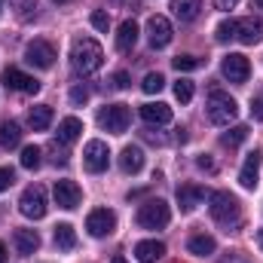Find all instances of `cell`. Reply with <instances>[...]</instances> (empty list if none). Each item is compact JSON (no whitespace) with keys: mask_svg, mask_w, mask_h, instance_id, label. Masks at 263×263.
<instances>
[{"mask_svg":"<svg viewBox=\"0 0 263 263\" xmlns=\"http://www.w3.org/2000/svg\"><path fill=\"white\" fill-rule=\"evenodd\" d=\"M52 3H70V0H52Z\"/></svg>","mask_w":263,"mask_h":263,"instance_id":"f6af8a7d","label":"cell"},{"mask_svg":"<svg viewBox=\"0 0 263 263\" xmlns=\"http://www.w3.org/2000/svg\"><path fill=\"white\" fill-rule=\"evenodd\" d=\"M49 150L55 153V156H52V162H55V165H67V156H70V153L65 150V144H62V141H55Z\"/></svg>","mask_w":263,"mask_h":263,"instance_id":"e575fe53","label":"cell"},{"mask_svg":"<svg viewBox=\"0 0 263 263\" xmlns=\"http://www.w3.org/2000/svg\"><path fill=\"white\" fill-rule=\"evenodd\" d=\"M86 101H89V89H86V86H73V89H70V104L80 107V104H86Z\"/></svg>","mask_w":263,"mask_h":263,"instance_id":"d590c367","label":"cell"},{"mask_svg":"<svg viewBox=\"0 0 263 263\" xmlns=\"http://www.w3.org/2000/svg\"><path fill=\"white\" fill-rule=\"evenodd\" d=\"M52 242H55L59 251H73V248H77V233H73V227H70V223H59L55 233H52Z\"/></svg>","mask_w":263,"mask_h":263,"instance_id":"cb8c5ba5","label":"cell"},{"mask_svg":"<svg viewBox=\"0 0 263 263\" xmlns=\"http://www.w3.org/2000/svg\"><path fill=\"white\" fill-rule=\"evenodd\" d=\"M110 263H126V260H123V257H114V260H110Z\"/></svg>","mask_w":263,"mask_h":263,"instance_id":"7bdbcfd3","label":"cell"},{"mask_svg":"<svg viewBox=\"0 0 263 263\" xmlns=\"http://www.w3.org/2000/svg\"><path fill=\"white\" fill-rule=\"evenodd\" d=\"M107 162H110V150H107V144H104V141H89L86 150H83V165H86V172L101 175V172L107 168Z\"/></svg>","mask_w":263,"mask_h":263,"instance_id":"8fae6325","label":"cell"},{"mask_svg":"<svg viewBox=\"0 0 263 263\" xmlns=\"http://www.w3.org/2000/svg\"><path fill=\"white\" fill-rule=\"evenodd\" d=\"M12 3V12L18 22H31L37 15V0H9Z\"/></svg>","mask_w":263,"mask_h":263,"instance_id":"83f0119b","label":"cell"},{"mask_svg":"<svg viewBox=\"0 0 263 263\" xmlns=\"http://www.w3.org/2000/svg\"><path fill=\"white\" fill-rule=\"evenodd\" d=\"M0 263H6V245L0 242Z\"/></svg>","mask_w":263,"mask_h":263,"instance_id":"b9f144b4","label":"cell"},{"mask_svg":"<svg viewBox=\"0 0 263 263\" xmlns=\"http://www.w3.org/2000/svg\"><path fill=\"white\" fill-rule=\"evenodd\" d=\"M208 211H211V217H214L217 223H223V227H236V223L242 220L239 199L233 196V193H227V190L208 193Z\"/></svg>","mask_w":263,"mask_h":263,"instance_id":"3957f363","label":"cell"},{"mask_svg":"<svg viewBox=\"0 0 263 263\" xmlns=\"http://www.w3.org/2000/svg\"><path fill=\"white\" fill-rule=\"evenodd\" d=\"M86 230H89L92 239H104V236H110L117 230V214L110 208H95L86 217Z\"/></svg>","mask_w":263,"mask_h":263,"instance_id":"ba28073f","label":"cell"},{"mask_svg":"<svg viewBox=\"0 0 263 263\" xmlns=\"http://www.w3.org/2000/svg\"><path fill=\"white\" fill-rule=\"evenodd\" d=\"M251 117H254L257 123H263V101L260 98H251Z\"/></svg>","mask_w":263,"mask_h":263,"instance_id":"ab89813d","label":"cell"},{"mask_svg":"<svg viewBox=\"0 0 263 263\" xmlns=\"http://www.w3.org/2000/svg\"><path fill=\"white\" fill-rule=\"evenodd\" d=\"M172 65H175V70H196L199 65H202V59H196V55H178V59H172Z\"/></svg>","mask_w":263,"mask_h":263,"instance_id":"d6a6232c","label":"cell"},{"mask_svg":"<svg viewBox=\"0 0 263 263\" xmlns=\"http://www.w3.org/2000/svg\"><path fill=\"white\" fill-rule=\"evenodd\" d=\"M172 37H175V31H172V22L165 15H150L147 18V40H150L153 49H165L172 43Z\"/></svg>","mask_w":263,"mask_h":263,"instance_id":"30bf717a","label":"cell"},{"mask_svg":"<svg viewBox=\"0 0 263 263\" xmlns=\"http://www.w3.org/2000/svg\"><path fill=\"white\" fill-rule=\"evenodd\" d=\"M25 62L34 67H52L55 62V46L49 43V40H34V43H28V49H25Z\"/></svg>","mask_w":263,"mask_h":263,"instance_id":"4fadbf2b","label":"cell"},{"mask_svg":"<svg viewBox=\"0 0 263 263\" xmlns=\"http://www.w3.org/2000/svg\"><path fill=\"white\" fill-rule=\"evenodd\" d=\"M135 43H138V25H135V18H126L120 25V31H117V49L120 52H129Z\"/></svg>","mask_w":263,"mask_h":263,"instance_id":"603a6c76","label":"cell"},{"mask_svg":"<svg viewBox=\"0 0 263 263\" xmlns=\"http://www.w3.org/2000/svg\"><path fill=\"white\" fill-rule=\"evenodd\" d=\"M162 254H165V245L159 239H144L135 245V260L138 263H156L162 260Z\"/></svg>","mask_w":263,"mask_h":263,"instance_id":"ac0fdd59","label":"cell"},{"mask_svg":"<svg viewBox=\"0 0 263 263\" xmlns=\"http://www.w3.org/2000/svg\"><path fill=\"white\" fill-rule=\"evenodd\" d=\"M220 70H223V77H227L230 83H245V80L251 77V65H248V59H245L242 52H230V55H223Z\"/></svg>","mask_w":263,"mask_h":263,"instance_id":"7c38bea8","label":"cell"},{"mask_svg":"<svg viewBox=\"0 0 263 263\" xmlns=\"http://www.w3.org/2000/svg\"><path fill=\"white\" fill-rule=\"evenodd\" d=\"M236 3H239V0H214V6H217V9H223V12H227V9H233Z\"/></svg>","mask_w":263,"mask_h":263,"instance_id":"60d3db41","label":"cell"},{"mask_svg":"<svg viewBox=\"0 0 263 263\" xmlns=\"http://www.w3.org/2000/svg\"><path fill=\"white\" fill-rule=\"evenodd\" d=\"M245 138H248V126H233L230 132L220 135V144H223V147H239Z\"/></svg>","mask_w":263,"mask_h":263,"instance_id":"f1b7e54d","label":"cell"},{"mask_svg":"<svg viewBox=\"0 0 263 263\" xmlns=\"http://www.w3.org/2000/svg\"><path fill=\"white\" fill-rule=\"evenodd\" d=\"M12 181H15V172H12V168H6V165H0V193H3V190H9V187H12Z\"/></svg>","mask_w":263,"mask_h":263,"instance_id":"8d00e7d4","label":"cell"},{"mask_svg":"<svg viewBox=\"0 0 263 263\" xmlns=\"http://www.w3.org/2000/svg\"><path fill=\"white\" fill-rule=\"evenodd\" d=\"M187 248H190V254H196V257H211V254L217 251V242H214L211 236L199 233V236H193V239L187 242Z\"/></svg>","mask_w":263,"mask_h":263,"instance_id":"d4e9b609","label":"cell"},{"mask_svg":"<svg viewBox=\"0 0 263 263\" xmlns=\"http://www.w3.org/2000/svg\"><path fill=\"white\" fill-rule=\"evenodd\" d=\"M202 202H205V187H199V184H181L178 187V205L184 214L196 211Z\"/></svg>","mask_w":263,"mask_h":263,"instance_id":"9a60e30c","label":"cell"},{"mask_svg":"<svg viewBox=\"0 0 263 263\" xmlns=\"http://www.w3.org/2000/svg\"><path fill=\"white\" fill-rule=\"evenodd\" d=\"M214 40H217V43L239 40V43H245V46H254V43L263 40V18H254V15H248V18H227V22L217 25Z\"/></svg>","mask_w":263,"mask_h":263,"instance_id":"6da1fadb","label":"cell"},{"mask_svg":"<svg viewBox=\"0 0 263 263\" xmlns=\"http://www.w3.org/2000/svg\"><path fill=\"white\" fill-rule=\"evenodd\" d=\"M254 3H257V6H260V9H263V0H254Z\"/></svg>","mask_w":263,"mask_h":263,"instance_id":"bcb514c9","label":"cell"},{"mask_svg":"<svg viewBox=\"0 0 263 263\" xmlns=\"http://www.w3.org/2000/svg\"><path fill=\"white\" fill-rule=\"evenodd\" d=\"M0 9H3V0H0Z\"/></svg>","mask_w":263,"mask_h":263,"instance_id":"7dc6e473","label":"cell"},{"mask_svg":"<svg viewBox=\"0 0 263 263\" xmlns=\"http://www.w3.org/2000/svg\"><path fill=\"white\" fill-rule=\"evenodd\" d=\"M110 83H114V89H129V73L126 70H117Z\"/></svg>","mask_w":263,"mask_h":263,"instance_id":"f35d334b","label":"cell"},{"mask_svg":"<svg viewBox=\"0 0 263 263\" xmlns=\"http://www.w3.org/2000/svg\"><path fill=\"white\" fill-rule=\"evenodd\" d=\"M129 123H132L129 104H107V107L98 110V126L114 132V135H123V132L129 129Z\"/></svg>","mask_w":263,"mask_h":263,"instance_id":"52a82bcc","label":"cell"},{"mask_svg":"<svg viewBox=\"0 0 263 263\" xmlns=\"http://www.w3.org/2000/svg\"><path fill=\"white\" fill-rule=\"evenodd\" d=\"M80 187L73 184V181H55V205L59 208H65V211H73L77 205H80Z\"/></svg>","mask_w":263,"mask_h":263,"instance_id":"e0dca14e","label":"cell"},{"mask_svg":"<svg viewBox=\"0 0 263 263\" xmlns=\"http://www.w3.org/2000/svg\"><path fill=\"white\" fill-rule=\"evenodd\" d=\"M18 144H22V126L15 120H0V147L15 150Z\"/></svg>","mask_w":263,"mask_h":263,"instance_id":"44dd1931","label":"cell"},{"mask_svg":"<svg viewBox=\"0 0 263 263\" xmlns=\"http://www.w3.org/2000/svg\"><path fill=\"white\" fill-rule=\"evenodd\" d=\"M141 120L147 126H165L172 123V107L165 101H150V104H141Z\"/></svg>","mask_w":263,"mask_h":263,"instance_id":"2e32d148","label":"cell"},{"mask_svg":"<svg viewBox=\"0 0 263 263\" xmlns=\"http://www.w3.org/2000/svg\"><path fill=\"white\" fill-rule=\"evenodd\" d=\"M0 80H3L6 89H12V92H25V95H37V92H40V80H34L31 73H25V70H18V67H3Z\"/></svg>","mask_w":263,"mask_h":263,"instance_id":"9c48e42d","label":"cell"},{"mask_svg":"<svg viewBox=\"0 0 263 263\" xmlns=\"http://www.w3.org/2000/svg\"><path fill=\"white\" fill-rule=\"evenodd\" d=\"M120 168H123L126 175H138V172L144 168V150L135 147V144L123 147V153H120Z\"/></svg>","mask_w":263,"mask_h":263,"instance_id":"d6986e66","label":"cell"},{"mask_svg":"<svg viewBox=\"0 0 263 263\" xmlns=\"http://www.w3.org/2000/svg\"><path fill=\"white\" fill-rule=\"evenodd\" d=\"M80 132H83V123H80L77 117H65V120L59 123V141H62V144H73V141L80 138Z\"/></svg>","mask_w":263,"mask_h":263,"instance_id":"4316f807","label":"cell"},{"mask_svg":"<svg viewBox=\"0 0 263 263\" xmlns=\"http://www.w3.org/2000/svg\"><path fill=\"white\" fill-rule=\"evenodd\" d=\"M70 65H73L77 73H83V77L95 73L98 67L104 65V49H101V43L92 40V37H77L73 46H70Z\"/></svg>","mask_w":263,"mask_h":263,"instance_id":"7a4b0ae2","label":"cell"},{"mask_svg":"<svg viewBox=\"0 0 263 263\" xmlns=\"http://www.w3.org/2000/svg\"><path fill=\"white\" fill-rule=\"evenodd\" d=\"M18 211H22L25 217H31V220L46 217V211H49L46 187H43V184H31V187H25V193H22V199H18Z\"/></svg>","mask_w":263,"mask_h":263,"instance_id":"8992f818","label":"cell"},{"mask_svg":"<svg viewBox=\"0 0 263 263\" xmlns=\"http://www.w3.org/2000/svg\"><path fill=\"white\" fill-rule=\"evenodd\" d=\"M92 28L107 31V28H110V15H107L104 9H95V12H92Z\"/></svg>","mask_w":263,"mask_h":263,"instance_id":"836d02e7","label":"cell"},{"mask_svg":"<svg viewBox=\"0 0 263 263\" xmlns=\"http://www.w3.org/2000/svg\"><path fill=\"white\" fill-rule=\"evenodd\" d=\"M205 114H208V120H211L214 126H230V123L236 120V114H239V104H236V98H230L227 92L211 89V92H208Z\"/></svg>","mask_w":263,"mask_h":263,"instance_id":"277c9868","label":"cell"},{"mask_svg":"<svg viewBox=\"0 0 263 263\" xmlns=\"http://www.w3.org/2000/svg\"><path fill=\"white\" fill-rule=\"evenodd\" d=\"M12 245H15V251H18V254L31 257V254L40 248V236H37V230H15Z\"/></svg>","mask_w":263,"mask_h":263,"instance_id":"ffe728a7","label":"cell"},{"mask_svg":"<svg viewBox=\"0 0 263 263\" xmlns=\"http://www.w3.org/2000/svg\"><path fill=\"white\" fill-rule=\"evenodd\" d=\"M175 98H178L181 104H190V101H193V83H190V80H178V83H175Z\"/></svg>","mask_w":263,"mask_h":263,"instance_id":"1f68e13d","label":"cell"},{"mask_svg":"<svg viewBox=\"0 0 263 263\" xmlns=\"http://www.w3.org/2000/svg\"><path fill=\"white\" fill-rule=\"evenodd\" d=\"M202 9V0H172V12L181 18V22H193Z\"/></svg>","mask_w":263,"mask_h":263,"instance_id":"484cf974","label":"cell"},{"mask_svg":"<svg viewBox=\"0 0 263 263\" xmlns=\"http://www.w3.org/2000/svg\"><path fill=\"white\" fill-rule=\"evenodd\" d=\"M162 86H165V77H162V73H147V77H144V83H141V89H144L147 95L162 92Z\"/></svg>","mask_w":263,"mask_h":263,"instance_id":"4dcf8cb0","label":"cell"},{"mask_svg":"<svg viewBox=\"0 0 263 263\" xmlns=\"http://www.w3.org/2000/svg\"><path fill=\"white\" fill-rule=\"evenodd\" d=\"M260 162H263V153H260V150H251V153H248V159H245V165H242V172H239V184H242L245 190H254V187H257Z\"/></svg>","mask_w":263,"mask_h":263,"instance_id":"5bb4252c","label":"cell"},{"mask_svg":"<svg viewBox=\"0 0 263 263\" xmlns=\"http://www.w3.org/2000/svg\"><path fill=\"white\" fill-rule=\"evenodd\" d=\"M257 245H260V248H263V233H260V236H257Z\"/></svg>","mask_w":263,"mask_h":263,"instance_id":"ee69618b","label":"cell"},{"mask_svg":"<svg viewBox=\"0 0 263 263\" xmlns=\"http://www.w3.org/2000/svg\"><path fill=\"white\" fill-rule=\"evenodd\" d=\"M138 227L141 230H162V227H168V220H172V208L162 202V199H147L141 208H138Z\"/></svg>","mask_w":263,"mask_h":263,"instance_id":"5b68a950","label":"cell"},{"mask_svg":"<svg viewBox=\"0 0 263 263\" xmlns=\"http://www.w3.org/2000/svg\"><path fill=\"white\" fill-rule=\"evenodd\" d=\"M40 156H43L40 147H34V144L22 147V168H37L40 165Z\"/></svg>","mask_w":263,"mask_h":263,"instance_id":"f546056e","label":"cell"},{"mask_svg":"<svg viewBox=\"0 0 263 263\" xmlns=\"http://www.w3.org/2000/svg\"><path fill=\"white\" fill-rule=\"evenodd\" d=\"M196 165L202 168V172H217V162H214V159H211L208 153H202V156H199V159H196Z\"/></svg>","mask_w":263,"mask_h":263,"instance_id":"74e56055","label":"cell"},{"mask_svg":"<svg viewBox=\"0 0 263 263\" xmlns=\"http://www.w3.org/2000/svg\"><path fill=\"white\" fill-rule=\"evenodd\" d=\"M28 126L34 132H46L52 126V107L49 104H37V107H31L28 110Z\"/></svg>","mask_w":263,"mask_h":263,"instance_id":"7402d4cb","label":"cell"}]
</instances>
